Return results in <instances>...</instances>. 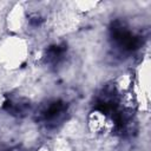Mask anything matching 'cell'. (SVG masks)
I'll return each mask as SVG.
<instances>
[{"instance_id": "cell-1", "label": "cell", "mask_w": 151, "mask_h": 151, "mask_svg": "<svg viewBox=\"0 0 151 151\" xmlns=\"http://www.w3.org/2000/svg\"><path fill=\"white\" fill-rule=\"evenodd\" d=\"M110 40L112 46L120 53H132L142 44V37L133 33L130 27L122 20H114L110 26Z\"/></svg>"}, {"instance_id": "cell-2", "label": "cell", "mask_w": 151, "mask_h": 151, "mask_svg": "<svg viewBox=\"0 0 151 151\" xmlns=\"http://www.w3.org/2000/svg\"><path fill=\"white\" fill-rule=\"evenodd\" d=\"M68 104L63 99H50L39 105L35 111V120L46 129H55L66 118Z\"/></svg>"}, {"instance_id": "cell-3", "label": "cell", "mask_w": 151, "mask_h": 151, "mask_svg": "<svg viewBox=\"0 0 151 151\" xmlns=\"http://www.w3.org/2000/svg\"><path fill=\"white\" fill-rule=\"evenodd\" d=\"M8 113L17 116V117H24L26 116L31 110V104L27 99L22 97H8L6 96L5 104L2 106Z\"/></svg>"}, {"instance_id": "cell-4", "label": "cell", "mask_w": 151, "mask_h": 151, "mask_svg": "<svg viewBox=\"0 0 151 151\" xmlns=\"http://www.w3.org/2000/svg\"><path fill=\"white\" fill-rule=\"evenodd\" d=\"M66 52H67V46L65 44L51 45L50 47L46 48L44 53V60L50 66H57L65 59Z\"/></svg>"}, {"instance_id": "cell-5", "label": "cell", "mask_w": 151, "mask_h": 151, "mask_svg": "<svg viewBox=\"0 0 151 151\" xmlns=\"http://www.w3.org/2000/svg\"><path fill=\"white\" fill-rule=\"evenodd\" d=\"M0 151H27V150L22 149L21 146H13V147H6V149H1Z\"/></svg>"}, {"instance_id": "cell-6", "label": "cell", "mask_w": 151, "mask_h": 151, "mask_svg": "<svg viewBox=\"0 0 151 151\" xmlns=\"http://www.w3.org/2000/svg\"><path fill=\"white\" fill-rule=\"evenodd\" d=\"M5 100H6V94H4V93H2V91H1V88H0V107H2V106H4Z\"/></svg>"}]
</instances>
